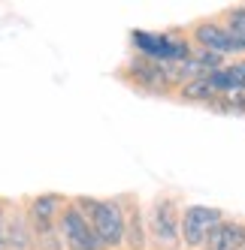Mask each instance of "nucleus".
Here are the masks:
<instances>
[{"label": "nucleus", "instance_id": "obj_1", "mask_svg": "<svg viewBox=\"0 0 245 250\" xmlns=\"http://www.w3.org/2000/svg\"><path fill=\"white\" fill-rule=\"evenodd\" d=\"M88 223L103 247H115L124 241V211L118 202H94Z\"/></svg>", "mask_w": 245, "mask_h": 250}, {"label": "nucleus", "instance_id": "obj_2", "mask_svg": "<svg viewBox=\"0 0 245 250\" xmlns=\"http://www.w3.org/2000/svg\"><path fill=\"white\" fill-rule=\"evenodd\" d=\"M215 223H221V211H218V208L191 205V208H185L182 220H179V235L185 238L188 247H203L206 235L212 232Z\"/></svg>", "mask_w": 245, "mask_h": 250}, {"label": "nucleus", "instance_id": "obj_3", "mask_svg": "<svg viewBox=\"0 0 245 250\" xmlns=\"http://www.w3.org/2000/svg\"><path fill=\"white\" fill-rule=\"evenodd\" d=\"M133 42L143 51V61L161 63V61H188L191 48L188 42H176L170 37H151V33H133Z\"/></svg>", "mask_w": 245, "mask_h": 250}, {"label": "nucleus", "instance_id": "obj_4", "mask_svg": "<svg viewBox=\"0 0 245 250\" xmlns=\"http://www.w3.org/2000/svg\"><path fill=\"white\" fill-rule=\"evenodd\" d=\"M61 232H64V241H67L70 250H103L91 223L85 220L73 205H67L64 214H61Z\"/></svg>", "mask_w": 245, "mask_h": 250}, {"label": "nucleus", "instance_id": "obj_5", "mask_svg": "<svg viewBox=\"0 0 245 250\" xmlns=\"http://www.w3.org/2000/svg\"><path fill=\"white\" fill-rule=\"evenodd\" d=\"M197 42L206 51L215 55H227V51H245V37L233 33L230 27H218V24H200L197 27Z\"/></svg>", "mask_w": 245, "mask_h": 250}, {"label": "nucleus", "instance_id": "obj_6", "mask_svg": "<svg viewBox=\"0 0 245 250\" xmlns=\"http://www.w3.org/2000/svg\"><path fill=\"white\" fill-rule=\"evenodd\" d=\"M245 244V226L242 223H215L206 235L203 250H242Z\"/></svg>", "mask_w": 245, "mask_h": 250}, {"label": "nucleus", "instance_id": "obj_7", "mask_svg": "<svg viewBox=\"0 0 245 250\" xmlns=\"http://www.w3.org/2000/svg\"><path fill=\"white\" fill-rule=\"evenodd\" d=\"M3 247L6 250H30L33 247V232H30V223L15 214L12 220H3Z\"/></svg>", "mask_w": 245, "mask_h": 250}, {"label": "nucleus", "instance_id": "obj_8", "mask_svg": "<svg viewBox=\"0 0 245 250\" xmlns=\"http://www.w3.org/2000/svg\"><path fill=\"white\" fill-rule=\"evenodd\" d=\"M58 211H61V196L58 193H43L30 202V220L40 232H49Z\"/></svg>", "mask_w": 245, "mask_h": 250}, {"label": "nucleus", "instance_id": "obj_9", "mask_svg": "<svg viewBox=\"0 0 245 250\" xmlns=\"http://www.w3.org/2000/svg\"><path fill=\"white\" fill-rule=\"evenodd\" d=\"M130 73L136 76V82L139 84H146V87H151V91H164V87L170 84V79H167V69L161 66V63H151V61H130Z\"/></svg>", "mask_w": 245, "mask_h": 250}, {"label": "nucleus", "instance_id": "obj_10", "mask_svg": "<svg viewBox=\"0 0 245 250\" xmlns=\"http://www.w3.org/2000/svg\"><path fill=\"white\" fill-rule=\"evenodd\" d=\"M209 84H212V91H245V61L227 66V69H215V73L206 76Z\"/></svg>", "mask_w": 245, "mask_h": 250}, {"label": "nucleus", "instance_id": "obj_11", "mask_svg": "<svg viewBox=\"0 0 245 250\" xmlns=\"http://www.w3.org/2000/svg\"><path fill=\"white\" fill-rule=\"evenodd\" d=\"M154 232H157V238L167 241V244H172L179 238V220L172 217V202L170 199L154 205Z\"/></svg>", "mask_w": 245, "mask_h": 250}, {"label": "nucleus", "instance_id": "obj_12", "mask_svg": "<svg viewBox=\"0 0 245 250\" xmlns=\"http://www.w3.org/2000/svg\"><path fill=\"white\" fill-rule=\"evenodd\" d=\"M182 97L185 100H200V103H212L215 100V91L212 84H209V79H194V82H185L182 84Z\"/></svg>", "mask_w": 245, "mask_h": 250}, {"label": "nucleus", "instance_id": "obj_13", "mask_svg": "<svg viewBox=\"0 0 245 250\" xmlns=\"http://www.w3.org/2000/svg\"><path fill=\"white\" fill-rule=\"evenodd\" d=\"M130 229V247L133 250H143L146 247V235H143V217H139V211L133 208L130 217H124V232Z\"/></svg>", "mask_w": 245, "mask_h": 250}, {"label": "nucleus", "instance_id": "obj_14", "mask_svg": "<svg viewBox=\"0 0 245 250\" xmlns=\"http://www.w3.org/2000/svg\"><path fill=\"white\" fill-rule=\"evenodd\" d=\"M227 21H230V30H233V33L245 37V9H233V12H227Z\"/></svg>", "mask_w": 245, "mask_h": 250}, {"label": "nucleus", "instance_id": "obj_15", "mask_svg": "<svg viewBox=\"0 0 245 250\" xmlns=\"http://www.w3.org/2000/svg\"><path fill=\"white\" fill-rule=\"evenodd\" d=\"M0 250H6L3 247V211H0Z\"/></svg>", "mask_w": 245, "mask_h": 250}, {"label": "nucleus", "instance_id": "obj_16", "mask_svg": "<svg viewBox=\"0 0 245 250\" xmlns=\"http://www.w3.org/2000/svg\"><path fill=\"white\" fill-rule=\"evenodd\" d=\"M242 250H245V244H242Z\"/></svg>", "mask_w": 245, "mask_h": 250}]
</instances>
